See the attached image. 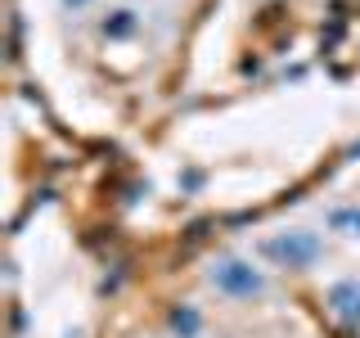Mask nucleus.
<instances>
[{
  "mask_svg": "<svg viewBox=\"0 0 360 338\" xmlns=\"http://www.w3.org/2000/svg\"><path fill=\"white\" fill-rule=\"evenodd\" d=\"M266 257H275L279 266H311L315 257H320V239H315L311 230H288V234H275V239H266Z\"/></svg>",
  "mask_w": 360,
  "mask_h": 338,
  "instance_id": "nucleus-1",
  "label": "nucleus"
},
{
  "mask_svg": "<svg viewBox=\"0 0 360 338\" xmlns=\"http://www.w3.org/2000/svg\"><path fill=\"white\" fill-rule=\"evenodd\" d=\"M212 280H217V289L230 293V298H252V293H262V275L248 262H221L212 270Z\"/></svg>",
  "mask_w": 360,
  "mask_h": 338,
  "instance_id": "nucleus-2",
  "label": "nucleus"
},
{
  "mask_svg": "<svg viewBox=\"0 0 360 338\" xmlns=\"http://www.w3.org/2000/svg\"><path fill=\"white\" fill-rule=\"evenodd\" d=\"M329 298H333V307L342 311V315H352V320L360 315V284H352V280L333 284V293H329Z\"/></svg>",
  "mask_w": 360,
  "mask_h": 338,
  "instance_id": "nucleus-3",
  "label": "nucleus"
},
{
  "mask_svg": "<svg viewBox=\"0 0 360 338\" xmlns=\"http://www.w3.org/2000/svg\"><path fill=\"white\" fill-rule=\"evenodd\" d=\"M176 330L185 334V338H189V334H198V311H189V307H185V311H176Z\"/></svg>",
  "mask_w": 360,
  "mask_h": 338,
  "instance_id": "nucleus-4",
  "label": "nucleus"
},
{
  "mask_svg": "<svg viewBox=\"0 0 360 338\" xmlns=\"http://www.w3.org/2000/svg\"><path fill=\"white\" fill-rule=\"evenodd\" d=\"M333 225H356L360 234V212H333Z\"/></svg>",
  "mask_w": 360,
  "mask_h": 338,
  "instance_id": "nucleus-5",
  "label": "nucleus"
},
{
  "mask_svg": "<svg viewBox=\"0 0 360 338\" xmlns=\"http://www.w3.org/2000/svg\"><path fill=\"white\" fill-rule=\"evenodd\" d=\"M104 32H117V37H122V32H131V18H127V14L112 18V23H104Z\"/></svg>",
  "mask_w": 360,
  "mask_h": 338,
  "instance_id": "nucleus-6",
  "label": "nucleus"
},
{
  "mask_svg": "<svg viewBox=\"0 0 360 338\" xmlns=\"http://www.w3.org/2000/svg\"><path fill=\"white\" fill-rule=\"evenodd\" d=\"M68 5H86V0H68Z\"/></svg>",
  "mask_w": 360,
  "mask_h": 338,
  "instance_id": "nucleus-7",
  "label": "nucleus"
}]
</instances>
